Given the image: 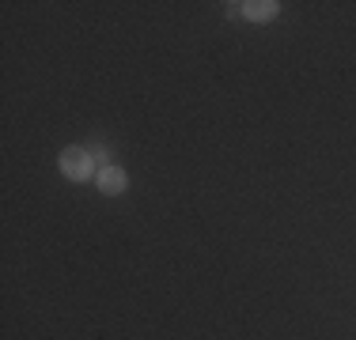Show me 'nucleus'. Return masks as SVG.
I'll return each instance as SVG.
<instances>
[{
  "instance_id": "1",
  "label": "nucleus",
  "mask_w": 356,
  "mask_h": 340,
  "mask_svg": "<svg viewBox=\"0 0 356 340\" xmlns=\"http://www.w3.org/2000/svg\"><path fill=\"white\" fill-rule=\"evenodd\" d=\"M57 170H61L69 182H91V178L99 174V163L88 151V144H72V148H65L61 155H57Z\"/></svg>"
},
{
  "instance_id": "2",
  "label": "nucleus",
  "mask_w": 356,
  "mask_h": 340,
  "mask_svg": "<svg viewBox=\"0 0 356 340\" xmlns=\"http://www.w3.org/2000/svg\"><path fill=\"white\" fill-rule=\"evenodd\" d=\"M95 189L103 193V197H122V193L129 189V170H125L122 163L99 167V174H95Z\"/></svg>"
},
{
  "instance_id": "3",
  "label": "nucleus",
  "mask_w": 356,
  "mask_h": 340,
  "mask_svg": "<svg viewBox=\"0 0 356 340\" xmlns=\"http://www.w3.org/2000/svg\"><path fill=\"white\" fill-rule=\"evenodd\" d=\"M239 15H243V19H250V23H269V19L281 15V4H277V0H243Z\"/></svg>"
},
{
  "instance_id": "4",
  "label": "nucleus",
  "mask_w": 356,
  "mask_h": 340,
  "mask_svg": "<svg viewBox=\"0 0 356 340\" xmlns=\"http://www.w3.org/2000/svg\"><path fill=\"white\" fill-rule=\"evenodd\" d=\"M88 151L95 155L99 167H110V163H114V159H110V148H106V144H88Z\"/></svg>"
}]
</instances>
